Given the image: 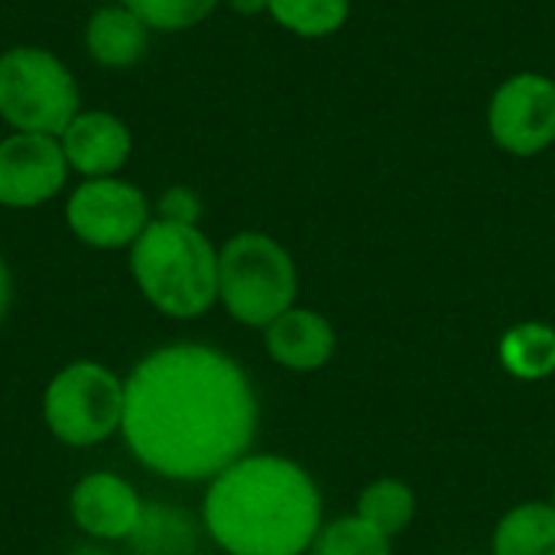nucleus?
Segmentation results:
<instances>
[{
    "label": "nucleus",
    "mask_w": 555,
    "mask_h": 555,
    "mask_svg": "<svg viewBox=\"0 0 555 555\" xmlns=\"http://www.w3.org/2000/svg\"><path fill=\"white\" fill-rule=\"evenodd\" d=\"M257 423L247 371L202 341L163 345L124 380L120 436L146 472L169 481H211L250 452Z\"/></svg>",
    "instance_id": "nucleus-1"
},
{
    "label": "nucleus",
    "mask_w": 555,
    "mask_h": 555,
    "mask_svg": "<svg viewBox=\"0 0 555 555\" xmlns=\"http://www.w3.org/2000/svg\"><path fill=\"white\" fill-rule=\"evenodd\" d=\"M202 524L228 555H302L322 530V494L302 465L247 452L208 481Z\"/></svg>",
    "instance_id": "nucleus-2"
},
{
    "label": "nucleus",
    "mask_w": 555,
    "mask_h": 555,
    "mask_svg": "<svg viewBox=\"0 0 555 555\" xmlns=\"http://www.w3.org/2000/svg\"><path fill=\"white\" fill-rule=\"evenodd\" d=\"M127 260L140 296L169 319H198L218 302V247L198 224L153 218Z\"/></svg>",
    "instance_id": "nucleus-3"
},
{
    "label": "nucleus",
    "mask_w": 555,
    "mask_h": 555,
    "mask_svg": "<svg viewBox=\"0 0 555 555\" xmlns=\"http://www.w3.org/2000/svg\"><path fill=\"white\" fill-rule=\"evenodd\" d=\"M299 270L293 254L263 231H237L218 250V302L247 325L267 328L296 306Z\"/></svg>",
    "instance_id": "nucleus-4"
},
{
    "label": "nucleus",
    "mask_w": 555,
    "mask_h": 555,
    "mask_svg": "<svg viewBox=\"0 0 555 555\" xmlns=\"http://www.w3.org/2000/svg\"><path fill=\"white\" fill-rule=\"evenodd\" d=\"M78 111V81L52 49L26 42L0 52V120L10 130L59 137Z\"/></svg>",
    "instance_id": "nucleus-5"
},
{
    "label": "nucleus",
    "mask_w": 555,
    "mask_h": 555,
    "mask_svg": "<svg viewBox=\"0 0 555 555\" xmlns=\"http://www.w3.org/2000/svg\"><path fill=\"white\" fill-rule=\"evenodd\" d=\"M42 423L68 449L107 442L124 423V377L98 361L65 364L42 393Z\"/></svg>",
    "instance_id": "nucleus-6"
},
{
    "label": "nucleus",
    "mask_w": 555,
    "mask_h": 555,
    "mask_svg": "<svg viewBox=\"0 0 555 555\" xmlns=\"http://www.w3.org/2000/svg\"><path fill=\"white\" fill-rule=\"evenodd\" d=\"M153 221L146 192L120 176L81 179L65 198L68 231L94 250H130Z\"/></svg>",
    "instance_id": "nucleus-7"
},
{
    "label": "nucleus",
    "mask_w": 555,
    "mask_h": 555,
    "mask_svg": "<svg viewBox=\"0 0 555 555\" xmlns=\"http://www.w3.org/2000/svg\"><path fill=\"white\" fill-rule=\"evenodd\" d=\"M488 133L507 156L546 153L555 143V78L533 68L507 75L488 101Z\"/></svg>",
    "instance_id": "nucleus-8"
},
{
    "label": "nucleus",
    "mask_w": 555,
    "mask_h": 555,
    "mask_svg": "<svg viewBox=\"0 0 555 555\" xmlns=\"http://www.w3.org/2000/svg\"><path fill=\"white\" fill-rule=\"evenodd\" d=\"M68 172L59 137L10 130L0 140V208L26 211L52 202L65 189Z\"/></svg>",
    "instance_id": "nucleus-9"
},
{
    "label": "nucleus",
    "mask_w": 555,
    "mask_h": 555,
    "mask_svg": "<svg viewBox=\"0 0 555 555\" xmlns=\"http://www.w3.org/2000/svg\"><path fill=\"white\" fill-rule=\"evenodd\" d=\"M143 504L137 488L117 472H88L68 494V514L91 543H127Z\"/></svg>",
    "instance_id": "nucleus-10"
},
{
    "label": "nucleus",
    "mask_w": 555,
    "mask_h": 555,
    "mask_svg": "<svg viewBox=\"0 0 555 555\" xmlns=\"http://www.w3.org/2000/svg\"><path fill=\"white\" fill-rule=\"evenodd\" d=\"M65 163L81 179H104L117 176L130 153H133V133L124 117L111 111H78L68 127L59 133Z\"/></svg>",
    "instance_id": "nucleus-11"
},
{
    "label": "nucleus",
    "mask_w": 555,
    "mask_h": 555,
    "mask_svg": "<svg viewBox=\"0 0 555 555\" xmlns=\"http://www.w3.org/2000/svg\"><path fill=\"white\" fill-rule=\"evenodd\" d=\"M263 345H267V354L280 367L296 371V374H309V371H319L332 361L335 328L322 312L293 306L263 328Z\"/></svg>",
    "instance_id": "nucleus-12"
},
{
    "label": "nucleus",
    "mask_w": 555,
    "mask_h": 555,
    "mask_svg": "<svg viewBox=\"0 0 555 555\" xmlns=\"http://www.w3.org/2000/svg\"><path fill=\"white\" fill-rule=\"evenodd\" d=\"M150 49V29L127 3H101L85 23V52L101 68H133Z\"/></svg>",
    "instance_id": "nucleus-13"
},
{
    "label": "nucleus",
    "mask_w": 555,
    "mask_h": 555,
    "mask_svg": "<svg viewBox=\"0 0 555 555\" xmlns=\"http://www.w3.org/2000/svg\"><path fill=\"white\" fill-rule=\"evenodd\" d=\"M491 555H555V507L543 501L517 504L494 527Z\"/></svg>",
    "instance_id": "nucleus-14"
},
{
    "label": "nucleus",
    "mask_w": 555,
    "mask_h": 555,
    "mask_svg": "<svg viewBox=\"0 0 555 555\" xmlns=\"http://www.w3.org/2000/svg\"><path fill=\"white\" fill-rule=\"evenodd\" d=\"M133 555H192L198 543L195 520L172 504H143L140 524L130 533Z\"/></svg>",
    "instance_id": "nucleus-15"
},
{
    "label": "nucleus",
    "mask_w": 555,
    "mask_h": 555,
    "mask_svg": "<svg viewBox=\"0 0 555 555\" xmlns=\"http://www.w3.org/2000/svg\"><path fill=\"white\" fill-rule=\"evenodd\" d=\"M501 364L517 380H546L555 374V328L520 322L501 338Z\"/></svg>",
    "instance_id": "nucleus-16"
},
{
    "label": "nucleus",
    "mask_w": 555,
    "mask_h": 555,
    "mask_svg": "<svg viewBox=\"0 0 555 555\" xmlns=\"http://www.w3.org/2000/svg\"><path fill=\"white\" fill-rule=\"evenodd\" d=\"M358 517L377 527L384 537H400L416 517V494L400 478H377L358 498Z\"/></svg>",
    "instance_id": "nucleus-17"
},
{
    "label": "nucleus",
    "mask_w": 555,
    "mask_h": 555,
    "mask_svg": "<svg viewBox=\"0 0 555 555\" xmlns=\"http://www.w3.org/2000/svg\"><path fill=\"white\" fill-rule=\"evenodd\" d=\"M267 13L299 39H325L348 23L351 0H270Z\"/></svg>",
    "instance_id": "nucleus-18"
},
{
    "label": "nucleus",
    "mask_w": 555,
    "mask_h": 555,
    "mask_svg": "<svg viewBox=\"0 0 555 555\" xmlns=\"http://www.w3.org/2000/svg\"><path fill=\"white\" fill-rule=\"evenodd\" d=\"M312 555H390V537H384L377 527L367 520L354 517H338L325 524L312 543Z\"/></svg>",
    "instance_id": "nucleus-19"
},
{
    "label": "nucleus",
    "mask_w": 555,
    "mask_h": 555,
    "mask_svg": "<svg viewBox=\"0 0 555 555\" xmlns=\"http://www.w3.org/2000/svg\"><path fill=\"white\" fill-rule=\"evenodd\" d=\"M150 33H185L205 23L224 0H120Z\"/></svg>",
    "instance_id": "nucleus-20"
},
{
    "label": "nucleus",
    "mask_w": 555,
    "mask_h": 555,
    "mask_svg": "<svg viewBox=\"0 0 555 555\" xmlns=\"http://www.w3.org/2000/svg\"><path fill=\"white\" fill-rule=\"evenodd\" d=\"M202 198L189 185H169L156 198V218L159 221H176V224H198L202 218Z\"/></svg>",
    "instance_id": "nucleus-21"
},
{
    "label": "nucleus",
    "mask_w": 555,
    "mask_h": 555,
    "mask_svg": "<svg viewBox=\"0 0 555 555\" xmlns=\"http://www.w3.org/2000/svg\"><path fill=\"white\" fill-rule=\"evenodd\" d=\"M10 302H13V276H10V267H7V260L0 254V325L7 322Z\"/></svg>",
    "instance_id": "nucleus-22"
},
{
    "label": "nucleus",
    "mask_w": 555,
    "mask_h": 555,
    "mask_svg": "<svg viewBox=\"0 0 555 555\" xmlns=\"http://www.w3.org/2000/svg\"><path fill=\"white\" fill-rule=\"evenodd\" d=\"M237 16H257V13H267L270 0H224Z\"/></svg>",
    "instance_id": "nucleus-23"
},
{
    "label": "nucleus",
    "mask_w": 555,
    "mask_h": 555,
    "mask_svg": "<svg viewBox=\"0 0 555 555\" xmlns=\"http://www.w3.org/2000/svg\"><path fill=\"white\" fill-rule=\"evenodd\" d=\"M68 555H114L111 550H104V543H88V546H78Z\"/></svg>",
    "instance_id": "nucleus-24"
},
{
    "label": "nucleus",
    "mask_w": 555,
    "mask_h": 555,
    "mask_svg": "<svg viewBox=\"0 0 555 555\" xmlns=\"http://www.w3.org/2000/svg\"><path fill=\"white\" fill-rule=\"evenodd\" d=\"M94 3H98V7H101V3H117V0H94Z\"/></svg>",
    "instance_id": "nucleus-25"
},
{
    "label": "nucleus",
    "mask_w": 555,
    "mask_h": 555,
    "mask_svg": "<svg viewBox=\"0 0 555 555\" xmlns=\"http://www.w3.org/2000/svg\"><path fill=\"white\" fill-rule=\"evenodd\" d=\"M550 504H553V507H555V491H553V501H550Z\"/></svg>",
    "instance_id": "nucleus-26"
},
{
    "label": "nucleus",
    "mask_w": 555,
    "mask_h": 555,
    "mask_svg": "<svg viewBox=\"0 0 555 555\" xmlns=\"http://www.w3.org/2000/svg\"><path fill=\"white\" fill-rule=\"evenodd\" d=\"M192 555H195V553H192Z\"/></svg>",
    "instance_id": "nucleus-27"
}]
</instances>
